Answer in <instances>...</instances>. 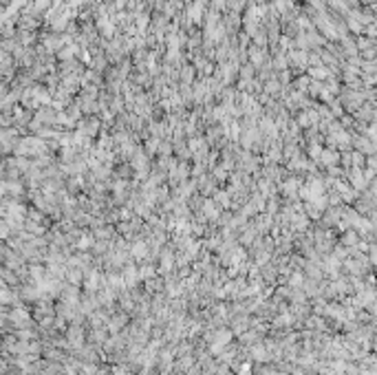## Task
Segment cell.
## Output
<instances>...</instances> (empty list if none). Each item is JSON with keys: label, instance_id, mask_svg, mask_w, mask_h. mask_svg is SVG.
<instances>
[{"label": "cell", "instance_id": "6da1fadb", "mask_svg": "<svg viewBox=\"0 0 377 375\" xmlns=\"http://www.w3.org/2000/svg\"><path fill=\"white\" fill-rule=\"evenodd\" d=\"M322 159H324L326 163H336V161H338V153H333V150H324Z\"/></svg>", "mask_w": 377, "mask_h": 375}]
</instances>
